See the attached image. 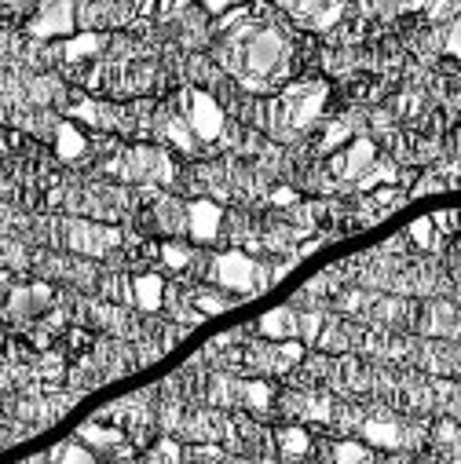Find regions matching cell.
<instances>
[{"label": "cell", "mask_w": 461, "mask_h": 464, "mask_svg": "<svg viewBox=\"0 0 461 464\" xmlns=\"http://www.w3.org/2000/svg\"><path fill=\"white\" fill-rule=\"evenodd\" d=\"M220 63L246 92H275L293 70V41L250 8L223 12L220 19Z\"/></svg>", "instance_id": "obj_1"}, {"label": "cell", "mask_w": 461, "mask_h": 464, "mask_svg": "<svg viewBox=\"0 0 461 464\" xmlns=\"http://www.w3.org/2000/svg\"><path fill=\"white\" fill-rule=\"evenodd\" d=\"M326 106V84L322 81H297L282 88L268 106H264V129L279 140H297L304 136Z\"/></svg>", "instance_id": "obj_2"}, {"label": "cell", "mask_w": 461, "mask_h": 464, "mask_svg": "<svg viewBox=\"0 0 461 464\" xmlns=\"http://www.w3.org/2000/svg\"><path fill=\"white\" fill-rule=\"evenodd\" d=\"M176 113L183 118V125L191 129V136L198 143H216L223 136V129H227V118H223L220 102L201 88H183L176 95Z\"/></svg>", "instance_id": "obj_3"}, {"label": "cell", "mask_w": 461, "mask_h": 464, "mask_svg": "<svg viewBox=\"0 0 461 464\" xmlns=\"http://www.w3.org/2000/svg\"><path fill=\"white\" fill-rule=\"evenodd\" d=\"M212 282H216V285H223V289H230V293L253 296L257 289H268V282H271V278H264V275H260V267H257L246 253L230 249V253L212 256Z\"/></svg>", "instance_id": "obj_4"}, {"label": "cell", "mask_w": 461, "mask_h": 464, "mask_svg": "<svg viewBox=\"0 0 461 464\" xmlns=\"http://www.w3.org/2000/svg\"><path fill=\"white\" fill-rule=\"evenodd\" d=\"M158 0H95L77 8V26H125L140 15H151Z\"/></svg>", "instance_id": "obj_5"}, {"label": "cell", "mask_w": 461, "mask_h": 464, "mask_svg": "<svg viewBox=\"0 0 461 464\" xmlns=\"http://www.w3.org/2000/svg\"><path fill=\"white\" fill-rule=\"evenodd\" d=\"M77 8H81V0H44V5L30 15L26 30L41 41L70 37L77 30Z\"/></svg>", "instance_id": "obj_6"}, {"label": "cell", "mask_w": 461, "mask_h": 464, "mask_svg": "<svg viewBox=\"0 0 461 464\" xmlns=\"http://www.w3.org/2000/svg\"><path fill=\"white\" fill-rule=\"evenodd\" d=\"M279 8L308 30H329L344 15V0H279Z\"/></svg>", "instance_id": "obj_7"}, {"label": "cell", "mask_w": 461, "mask_h": 464, "mask_svg": "<svg viewBox=\"0 0 461 464\" xmlns=\"http://www.w3.org/2000/svg\"><path fill=\"white\" fill-rule=\"evenodd\" d=\"M374 161H378V147H374L370 140H356L348 150H340V154L333 158V176L344 179V183H356Z\"/></svg>", "instance_id": "obj_8"}, {"label": "cell", "mask_w": 461, "mask_h": 464, "mask_svg": "<svg viewBox=\"0 0 461 464\" xmlns=\"http://www.w3.org/2000/svg\"><path fill=\"white\" fill-rule=\"evenodd\" d=\"M70 246L88 256H103L106 249L118 246V230L95 227V223H70Z\"/></svg>", "instance_id": "obj_9"}, {"label": "cell", "mask_w": 461, "mask_h": 464, "mask_svg": "<svg viewBox=\"0 0 461 464\" xmlns=\"http://www.w3.org/2000/svg\"><path fill=\"white\" fill-rule=\"evenodd\" d=\"M220 219H223L220 205H212V201H191V205H187V235H191L194 242L209 246V242H216V235H220Z\"/></svg>", "instance_id": "obj_10"}, {"label": "cell", "mask_w": 461, "mask_h": 464, "mask_svg": "<svg viewBox=\"0 0 461 464\" xmlns=\"http://www.w3.org/2000/svg\"><path fill=\"white\" fill-rule=\"evenodd\" d=\"M106 48H110V34H99V30H84V34H77V37H70V41L63 44V59H66L70 66H81V63H92V59H99Z\"/></svg>", "instance_id": "obj_11"}, {"label": "cell", "mask_w": 461, "mask_h": 464, "mask_svg": "<svg viewBox=\"0 0 461 464\" xmlns=\"http://www.w3.org/2000/svg\"><path fill=\"white\" fill-rule=\"evenodd\" d=\"M122 172H125L129 179H151V176L172 179V165L165 161V154H162V150H143V147L129 150V165H125Z\"/></svg>", "instance_id": "obj_12"}, {"label": "cell", "mask_w": 461, "mask_h": 464, "mask_svg": "<svg viewBox=\"0 0 461 464\" xmlns=\"http://www.w3.org/2000/svg\"><path fill=\"white\" fill-rule=\"evenodd\" d=\"M260 336H268V340H297L300 336V314L297 311H289V307H275V311H268L264 318H260Z\"/></svg>", "instance_id": "obj_13"}, {"label": "cell", "mask_w": 461, "mask_h": 464, "mask_svg": "<svg viewBox=\"0 0 461 464\" xmlns=\"http://www.w3.org/2000/svg\"><path fill=\"white\" fill-rule=\"evenodd\" d=\"M52 304V289L48 285H30V289H15L12 293V304H8V311L15 314V318H34L37 311H44Z\"/></svg>", "instance_id": "obj_14"}, {"label": "cell", "mask_w": 461, "mask_h": 464, "mask_svg": "<svg viewBox=\"0 0 461 464\" xmlns=\"http://www.w3.org/2000/svg\"><path fill=\"white\" fill-rule=\"evenodd\" d=\"M55 154H59L63 161H77V158L88 154V140L77 132V125L63 121V125L55 129Z\"/></svg>", "instance_id": "obj_15"}, {"label": "cell", "mask_w": 461, "mask_h": 464, "mask_svg": "<svg viewBox=\"0 0 461 464\" xmlns=\"http://www.w3.org/2000/svg\"><path fill=\"white\" fill-rule=\"evenodd\" d=\"M132 300L143 307V311H158L162 300H165V282L158 275H140L132 278Z\"/></svg>", "instance_id": "obj_16"}, {"label": "cell", "mask_w": 461, "mask_h": 464, "mask_svg": "<svg viewBox=\"0 0 461 464\" xmlns=\"http://www.w3.org/2000/svg\"><path fill=\"white\" fill-rule=\"evenodd\" d=\"M162 136H165L172 147H180L183 154H194V150H198V140L191 136V129L183 125V118H180L176 110H172V113H165V118H162Z\"/></svg>", "instance_id": "obj_17"}, {"label": "cell", "mask_w": 461, "mask_h": 464, "mask_svg": "<svg viewBox=\"0 0 461 464\" xmlns=\"http://www.w3.org/2000/svg\"><path fill=\"white\" fill-rule=\"evenodd\" d=\"M363 439L370 446H381V450H399L403 446V431L396 424H388V420H367L363 424Z\"/></svg>", "instance_id": "obj_18"}, {"label": "cell", "mask_w": 461, "mask_h": 464, "mask_svg": "<svg viewBox=\"0 0 461 464\" xmlns=\"http://www.w3.org/2000/svg\"><path fill=\"white\" fill-rule=\"evenodd\" d=\"M77 435H81V442H88L92 450H110V453L125 442V435H122L118 428H99V424H84Z\"/></svg>", "instance_id": "obj_19"}, {"label": "cell", "mask_w": 461, "mask_h": 464, "mask_svg": "<svg viewBox=\"0 0 461 464\" xmlns=\"http://www.w3.org/2000/svg\"><path fill=\"white\" fill-rule=\"evenodd\" d=\"M275 439H279V453L282 457H308L311 453V435L304 428H282Z\"/></svg>", "instance_id": "obj_20"}, {"label": "cell", "mask_w": 461, "mask_h": 464, "mask_svg": "<svg viewBox=\"0 0 461 464\" xmlns=\"http://www.w3.org/2000/svg\"><path fill=\"white\" fill-rule=\"evenodd\" d=\"M158 227L169 230V235H183L187 230V205H176V201H158Z\"/></svg>", "instance_id": "obj_21"}, {"label": "cell", "mask_w": 461, "mask_h": 464, "mask_svg": "<svg viewBox=\"0 0 461 464\" xmlns=\"http://www.w3.org/2000/svg\"><path fill=\"white\" fill-rule=\"evenodd\" d=\"M381 183H396V169H392L388 161H374V165L356 179L359 190H374V187H381Z\"/></svg>", "instance_id": "obj_22"}, {"label": "cell", "mask_w": 461, "mask_h": 464, "mask_svg": "<svg viewBox=\"0 0 461 464\" xmlns=\"http://www.w3.org/2000/svg\"><path fill=\"white\" fill-rule=\"evenodd\" d=\"M235 392L242 395V402L246 406H253V410H264L268 402H271V388L264 384V381H246V384H235Z\"/></svg>", "instance_id": "obj_23"}, {"label": "cell", "mask_w": 461, "mask_h": 464, "mask_svg": "<svg viewBox=\"0 0 461 464\" xmlns=\"http://www.w3.org/2000/svg\"><path fill=\"white\" fill-rule=\"evenodd\" d=\"M432 227H436V223H432V216H425V219H414V223H410V238H414L421 249H436V242H439Z\"/></svg>", "instance_id": "obj_24"}, {"label": "cell", "mask_w": 461, "mask_h": 464, "mask_svg": "<svg viewBox=\"0 0 461 464\" xmlns=\"http://www.w3.org/2000/svg\"><path fill=\"white\" fill-rule=\"evenodd\" d=\"M92 457H95V450H88V446H74V442L52 450V460H77V464H88Z\"/></svg>", "instance_id": "obj_25"}, {"label": "cell", "mask_w": 461, "mask_h": 464, "mask_svg": "<svg viewBox=\"0 0 461 464\" xmlns=\"http://www.w3.org/2000/svg\"><path fill=\"white\" fill-rule=\"evenodd\" d=\"M443 52L454 55V59H461V15H454L446 23V30H443Z\"/></svg>", "instance_id": "obj_26"}, {"label": "cell", "mask_w": 461, "mask_h": 464, "mask_svg": "<svg viewBox=\"0 0 461 464\" xmlns=\"http://www.w3.org/2000/svg\"><path fill=\"white\" fill-rule=\"evenodd\" d=\"M194 304H198V311H201V314H220V311H227L235 300H223V296H216V293H205V289H201V293L194 296Z\"/></svg>", "instance_id": "obj_27"}, {"label": "cell", "mask_w": 461, "mask_h": 464, "mask_svg": "<svg viewBox=\"0 0 461 464\" xmlns=\"http://www.w3.org/2000/svg\"><path fill=\"white\" fill-rule=\"evenodd\" d=\"M333 457H337V460H367L370 450L359 446V442H337V446H333Z\"/></svg>", "instance_id": "obj_28"}, {"label": "cell", "mask_w": 461, "mask_h": 464, "mask_svg": "<svg viewBox=\"0 0 461 464\" xmlns=\"http://www.w3.org/2000/svg\"><path fill=\"white\" fill-rule=\"evenodd\" d=\"M344 140H348V125H329V132H326V140H322L319 150H322V154H333Z\"/></svg>", "instance_id": "obj_29"}, {"label": "cell", "mask_w": 461, "mask_h": 464, "mask_svg": "<svg viewBox=\"0 0 461 464\" xmlns=\"http://www.w3.org/2000/svg\"><path fill=\"white\" fill-rule=\"evenodd\" d=\"M162 256H165V264H169L172 271L187 267V260H191V253H187L183 246H165V249H162Z\"/></svg>", "instance_id": "obj_30"}, {"label": "cell", "mask_w": 461, "mask_h": 464, "mask_svg": "<svg viewBox=\"0 0 461 464\" xmlns=\"http://www.w3.org/2000/svg\"><path fill=\"white\" fill-rule=\"evenodd\" d=\"M319 329H322V318H319V314H300V333H304V340H319Z\"/></svg>", "instance_id": "obj_31"}, {"label": "cell", "mask_w": 461, "mask_h": 464, "mask_svg": "<svg viewBox=\"0 0 461 464\" xmlns=\"http://www.w3.org/2000/svg\"><path fill=\"white\" fill-rule=\"evenodd\" d=\"M432 223L443 227V230H454V227H461V212H457V208H450V212H436Z\"/></svg>", "instance_id": "obj_32"}, {"label": "cell", "mask_w": 461, "mask_h": 464, "mask_svg": "<svg viewBox=\"0 0 461 464\" xmlns=\"http://www.w3.org/2000/svg\"><path fill=\"white\" fill-rule=\"evenodd\" d=\"M44 0H0V8H12V12H37Z\"/></svg>", "instance_id": "obj_33"}, {"label": "cell", "mask_w": 461, "mask_h": 464, "mask_svg": "<svg viewBox=\"0 0 461 464\" xmlns=\"http://www.w3.org/2000/svg\"><path fill=\"white\" fill-rule=\"evenodd\" d=\"M201 5H205V12H209V15H223V12L235 8L239 0H201Z\"/></svg>", "instance_id": "obj_34"}, {"label": "cell", "mask_w": 461, "mask_h": 464, "mask_svg": "<svg viewBox=\"0 0 461 464\" xmlns=\"http://www.w3.org/2000/svg\"><path fill=\"white\" fill-rule=\"evenodd\" d=\"M151 457H172V460H176V457H180V446H176L172 439H162V442H158V450H154Z\"/></svg>", "instance_id": "obj_35"}, {"label": "cell", "mask_w": 461, "mask_h": 464, "mask_svg": "<svg viewBox=\"0 0 461 464\" xmlns=\"http://www.w3.org/2000/svg\"><path fill=\"white\" fill-rule=\"evenodd\" d=\"M293 201H297V194H293V190H286V187H282V190H275V205H293Z\"/></svg>", "instance_id": "obj_36"}, {"label": "cell", "mask_w": 461, "mask_h": 464, "mask_svg": "<svg viewBox=\"0 0 461 464\" xmlns=\"http://www.w3.org/2000/svg\"><path fill=\"white\" fill-rule=\"evenodd\" d=\"M191 453H194V457H220V450H209V446H205V450H191Z\"/></svg>", "instance_id": "obj_37"}, {"label": "cell", "mask_w": 461, "mask_h": 464, "mask_svg": "<svg viewBox=\"0 0 461 464\" xmlns=\"http://www.w3.org/2000/svg\"><path fill=\"white\" fill-rule=\"evenodd\" d=\"M0 352H5V333H0Z\"/></svg>", "instance_id": "obj_38"}, {"label": "cell", "mask_w": 461, "mask_h": 464, "mask_svg": "<svg viewBox=\"0 0 461 464\" xmlns=\"http://www.w3.org/2000/svg\"><path fill=\"white\" fill-rule=\"evenodd\" d=\"M0 150H5V132H0Z\"/></svg>", "instance_id": "obj_39"}]
</instances>
